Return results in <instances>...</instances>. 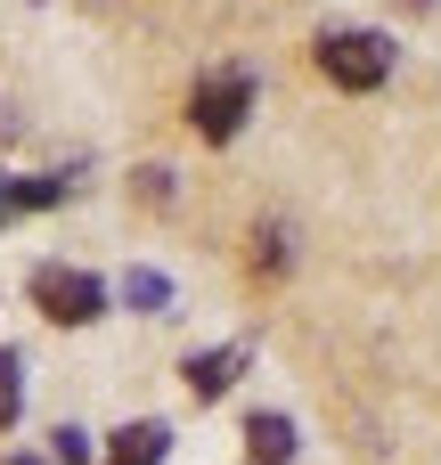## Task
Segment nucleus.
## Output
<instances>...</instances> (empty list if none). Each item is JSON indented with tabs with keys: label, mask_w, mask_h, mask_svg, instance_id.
I'll return each mask as SVG.
<instances>
[{
	"label": "nucleus",
	"mask_w": 441,
	"mask_h": 465,
	"mask_svg": "<svg viewBox=\"0 0 441 465\" xmlns=\"http://www.w3.org/2000/svg\"><path fill=\"white\" fill-rule=\"evenodd\" d=\"M319 74L336 90H376L393 74V41L385 33H360V25H336V33H319Z\"/></svg>",
	"instance_id": "1"
},
{
	"label": "nucleus",
	"mask_w": 441,
	"mask_h": 465,
	"mask_svg": "<svg viewBox=\"0 0 441 465\" xmlns=\"http://www.w3.org/2000/svg\"><path fill=\"white\" fill-rule=\"evenodd\" d=\"M33 311H41L49 327H90V319L106 311V286H98L90 270H65V262H41V270H33Z\"/></svg>",
	"instance_id": "2"
},
{
	"label": "nucleus",
	"mask_w": 441,
	"mask_h": 465,
	"mask_svg": "<svg viewBox=\"0 0 441 465\" xmlns=\"http://www.w3.org/2000/svg\"><path fill=\"white\" fill-rule=\"evenodd\" d=\"M246 114H254V82H246V74H205V82L188 90V123H196V139H213V147H229V139L246 131Z\"/></svg>",
	"instance_id": "3"
},
{
	"label": "nucleus",
	"mask_w": 441,
	"mask_h": 465,
	"mask_svg": "<svg viewBox=\"0 0 441 465\" xmlns=\"http://www.w3.org/2000/svg\"><path fill=\"white\" fill-rule=\"evenodd\" d=\"M164 458H172V433H164L155 417H139V425L106 433V465H164Z\"/></svg>",
	"instance_id": "4"
},
{
	"label": "nucleus",
	"mask_w": 441,
	"mask_h": 465,
	"mask_svg": "<svg viewBox=\"0 0 441 465\" xmlns=\"http://www.w3.org/2000/svg\"><path fill=\"white\" fill-rule=\"evenodd\" d=\"M246 458H254V465H295V425H286L278 409L246 417Z\"/></svg>",
	"instance_id": "5"
},
{
	"label": "nucleus",
	"mask_w": 441,
	"mask_h": 465,
	"mask_svg": "<svg viewBox=\"0 0 441 465\" xmlns=\"http://www.w3.org/2000/svg\"><path fill=\"white\" fill-rule=\"evenodd\" d=\"M237 376H246V351H237V343H229V351H196V360H188V392H196V401H221Z\"/></svg>",
	"instance_id": "6"
},
{
	"label": "nucleus",
	"mask_w": 441,
	"mask_h": 465,
	"mask_svg": "<svg viewBox=\"0 0 441 465\" xmlns=\"http://www.w3.org/2000/svg\"><path fill=\"white\" fill-rule=\"evenodd\" d=\"M25 417V360L16 351H0V433Z\"/></svg>",
	"instance_id": "7"
},
{
	"label": "nucleus",
	"mask_w": 441,
	"mask_h": 465,
	"mask_svg": "<svg viewBox=\"0 0 441 465\" xmlns=\"http://www.w3.org/2000/svg\"><path fill=\"white\" fill-rule=\"evenodd\" d=\"M123 302H131V311H164V302H172V278H155V270H131V278H123Z\"/></svg>",
	"instance_id": "8"
},
{
	"label": "nucleus",
	"mask_w": 441,
	"mask_h": 465,
	"mask_svg": "<svg viewBox=\"0 0 441 465\" xmlns=\"http://www.w3.org/2000/svg\"><path fill=\"white\" fill-rule=\"evenodd\" d=\"M254 270H262V278H278V270H286V229H278V221H262V229H254Z\"/></svg>",
	"instance_id": "9"
},
{
	"label": "nucleus",
	"mask_w": 441,
	"mask_h": 465,
	"mask_svg": "<svg viewBox=\"0 0 441 465\" xmlns=\"http://www.w3.org/2000/svg\"><path fill=\"white\" fill-rule=\"evenodd\" d=\"M49 441H57V465H82V458H90V433H82V425H57Z\"/></svg>",
	"instance_id": "10"
},
{
	"label": "nucleus",
	"mask_w": 441,
	"mask_h": 465,
	"mask_svg": "<svg viewBox=\"0 0 441 465\" xmlns=\"http://www.w3.org/2000/svg\"><path fill=\"white\" fill-rule=\"evenodd\" d=\"M8 465H41V458H8Z\"/></svg>",
	"instance_id": "11"
}]
</instances>
